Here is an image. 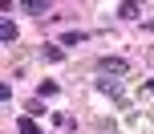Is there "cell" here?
<instances>
[{"label":"cell","instance_id":"9","mask_svg":"<svg viewBox=\"0 0 154 134\" xmlns=\"http://www.w3.org/2000/svg\"><path fill=\"white\" fill-rule=\"evenodd\" d=\"M16 130H20V134H45V130H41L32 118H20V122H16Z\"/></svg>","mask_w":154,"mask_h":134},{"label":"cell","instance_id":"1","mask_svg":"<svg viewBox=\"0 0 154 134\" xmlns=\"http://www.w3.org/2000/svg\"><path fill=\"white\" fill-rule=\"evenodd\" d=\"M93 89H97V94H106L118 110H126V106H130V98L122 94V81H118V77H97V81H93Z\"/></svg>","mask_w":154,"mask_h":134},{"label":"cell","instance_id":"14","mask_svg":"<svg viewBox=\"0 0 154 134\" xmlns=\"http://www.w3.org/2000/svg\"><path fill=\"white\" fill-rule=\"evenodd\" d=\"M146 57H150V65H154V49H150V53H146Z\"/></svg>","mask_w":154,"mask_h":134},{"label":"cell","instance_id":"2","mask_svg":"<svg viewBox=\"0 0 154 134\" xmlns=\"http://www.w3.org/2000/svg\"><path fill=\"white\" fill-rule=\"evenodd\" d=\"M97 73H101V77H118V81H122L126 73H130V61H126V57H101V61H97Z\"/></svg>","mask_w":154,"mask_h":134},{"label":"cell","instance_id":"13","mask_svg":"<svg viewBox=\"0 0 154 134\" xmlns=\"http://www.w3.org/2000/svg\"><path fill=\"white\" fill-rule=\"evenodd\" d=\"M142 29H146V33H154V20H146V24H142Z\"/></svg>","mask_w":154,"mask_h":134},{"label":"cell","instance_id":"12","mask_svg":"<svg viewBox=\"0 0 154 134\" xmlns=\"http://www.w3.org/2000/svg\"><path fill=\"white\" fill-rule=\"evenodd\" d=\"M142 94H150V98H154V77H146V81H142Z\"/></svg>","mask_w":154,"mask_h":134},{"label":"cell","instance_id":"11","mask_svg":"<svg viewBox=\"0 0 154 134\" xmlns=\"http://www.w3.org/2000/svg\"><path fill=\"white\" fill-rule=\"evenodd\" d=\"M53 122H57L61 130H73V114H53Z\"/></svg>","mask_w":154,"mask_h":134},{"label":"cell","instance_id":"5","mask_svg":"<svg viewBox=\"0 0 154 134\" xmlns=\"http://www.w3.org/2000/svg\"><path fill=\"white\" fill-rule=\"evenodd\" d=\"M41 57H45V61H65V49L53 45V41H45V45H41Z\"/></svg>","mask_w":154,"mask_h":134},{"label":"cell","instance_id":"3","mask_svg":"<svg viewBox=\"0 0 154 134\" xmlns=\"http://www.w3.org/2000/svg\"><path fill=\"white\" fill-rule=\"evenodd\" d=\"M85 41H89V37H85L81 29H69V33H61V49H65V53H69V49H77V45H85Z\"/></svg>","mask_w":154,"mask_h":134},{"label":"cell","instance_id":"8","mask_svg":"<svg viewBox=\"0 0 154 134\" xmlns=\"http://www.w3.org/2000/svg\"><path fill=\"white\" fill-rule=\"evenodd\" d=\"M0 41H4V45H12V41H16V24L8 20V16L0 20Z\"/></svg>","mask_w":154,"mask_h":134},{"label":"cell","instance_id":"10","mask_svg":"<svg viewBox=\"0 0 154 134\" xmlns=\"http://www.w3.org/2000/svg\"><path fill=\"white\" fill-rule=\"evenodd\" d=\"M24 110H29V118H37V114H45V106H41V98H32V102H24Z\"/></svg>","mask_w":154,"mask_h":134},{"label":"cell","instance_id":"7","mask_svg":"<svg viewBox=\"0 0 154 134\" xmlns=\"http://www.w3.org/2000/svg\"><path fill=\"white\" fill-rule=\"evenodd\" d=\"M57 89H61V86H57L53 77H45V81L37 86V98H41V102H45V98H57Z\"/></svg>","mask_w":154,"mask_h":134},{"label":"cell","instance_id":"4","mask_svg":"<svg viewBox=\"0 0 154 134\" xmlns=\"http://www.w3.org/2000/svg\"><path fill=\"white\" fill-rule=\"evenodd\" d=\"M118 16H122V20H138L142 4H138V0H122V4H118Z\"/></svg>","mask_w":154,"mask_h":134},{"label":"cell","instance_id":"6","mask_svg":"<svg viewBox=\"0 0 154 134\" xmlns=\"http://www.w3.org/2000/svg\"><path fill=\"white\" fill-rule=\"evenodd\" d=\"M20 8H24V12H29V16H45V12H49V8H53V4H49V0H24Z\"/></svg>","mask_w":154,"mask_h":134}]
</instances>
